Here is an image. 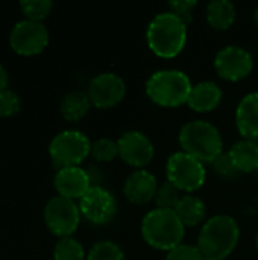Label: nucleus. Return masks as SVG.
I'll use <instances>...</instances> for the list:
<instances>
[{
  "mask_svg": "<svg viewBox=\"0 0 258 260\" xmlns=\"http://www.w3.org/2000/svg\"><path fill=\"white\" fill-rule=\"evenodd\" d=\"M192 87L190 78L184 72L176 69H163L152 73L146 81V94L160 107L175 108L187 104Z\"/></svg>",
  "mask_w": 258,
  "mask_h": 260,
  "instance_id": "5",
  "label": "nucleus"
},
{
  "mask_svg": "<svg viewBox=\"0 0 258 260\" xmlns=\"http://www.w3.org/2000/svg\"><path fill=\"white\" fill-rule=\"evenodd\" d=\"M213 171L217 177L224 178V180H234L240 175L239 169L236 168V165L233 163L231 157L228 155V152H224L220 154L213 163Z\"/></svg>",
  "mask_w": 258,
  "mask_h": 260,
  "instance_id": "27",
  "label": "nucleus"
},
{
  "mask_svg": "<svg viewBox=\"0 0 258 260\" xmlns=\"http://www.w3.org/2000/svg\"><path fill=\"white\" fill-rule=\"evenodd\" d=\"M85 171H87V174H88V177H90L91 187H93V186H100V183L103 181V172H102V169L91 165V166H88Z\"/></svg>",
  "mask_w": 258,
  "mask_h": 260,
  "instance_id": "31",
  "label": "nucleus"
},
{
  "mask_svg": "<svg viewBox=\"0 0 258 260\" xmlns=\"http://www.w3.org/2000/svg\"><path fill=\"white\" fill-rule=\"evenodd\" d=\"M117 146L119 157L129 166H134L137 169H144V166L149 165L155 155L152 140L144 133L137 129L123 133L117 140Z\"/></svg>",
  "mask_w": 258,
  "mask_h": 260,
  "instance_id": "13",
  "label": "nucleus"
},
{
  "mask_svg": "<svg viewBox=\"0 0 258 260\" xmlns=\"http://www.w3.org/2000/svg\"><path fill=\"white\" fill-rule=\"evenodd\" d=\"M87 94L91 105L97 108H111L123 101L126 94V84L117 73L103 72L90 81Z\"/></svg>",
  "mask_w": 258,
  "mask_h": 260,
  "instance_id": "12",
  "label": "nucleus"
},
{
  "mask_svg": "<svg viewBox=\"0 0 258 260\" xmlns=\"http://www.w3.org/2000/svg\"><path fill=\"white\" fill-rule=\"evenodd\" d=\"M228 155L231 157L240 174L258 172V146L254 140L243 139L236 142L230 148Z\"/></svg>",
  "mask_w": 258,
  "mask_h": 260,
  "instance_id": "18",
  "label": "nucleus"
},
{
  "mask_svg": "<svg viewBox=\"0 0 258 260\" xmlns=\"http://www.w3.org/2000/svg\"><path fill=\"white\" fill-rule=\"evenodd\" d=\"M214 69L225 81L237 82L249 76L254 69V58L246 49L231 44L217 52Z\"/></svg>",
  "mask_w": 258,
  "mask_h": 260,
  "instance_id": "11",
  "label": "nucleus"
},
{
  "mask_svg": "<svg viewBox=\"0 0 258 260\" xmlns=\"http://www.w3.org/2000/svg\"><path fill=\"white\" fill-rule=\"evenodd\" d=\"M81 210L79 206L61 195L50 198L44 207V222L50 233L59 238L71 236L79 227Z\"/></svg>",
  "mask_w": 258,
  "mask_h": 260,
  "instance_id": "8",
  "label": "nucleus"
},
{
  "mask_svg": "<svg viewBox=\"0 0 258 260\" xmlns=\"http://www.w3.org/2000/svg\"><path fill=\"white\" fill-rule=\"evenodd\" d=\"M254 142H255V145L258 146V137H257V139H254Z\"/></svg>",
  "mask_w": 258,
  "mask_h": 260,
  "instance_id": "35",
  "label": "nucleus"
},
{
  "mask_svg": "<svg viewBox=\"0 0 258 260\" xmlns=\"http://www.w3.org/2000/svg\"><path fill=\"white\" fill-rule=\"evenodd\" d=\"M236 125L239 133L249 140L258 137V91L246 94L237 105Z\"/></svg>",
  "mask_w": 258,
  "mask_h": 260,
  "instance_id": "17",
  "label": "nucleus"
},
{
  "mask_svg": "<svg viewBox=\"0 0 258 260\" xmlns=\"http://www.w3.org/2000/svg\"><path fill=\"white\" fill-rule=\"evenodd\" d=\"M240 241V227L230 215H214L207 219L198 236V248L205 260H225Z\"/></svg>",
  "mask_w": 258,
  "mask_h": 260,
  "instance_id": "1",
  "label": "nucleus"
},
{
  "mask_svg": "<svg viewBox=\"0 0 258 260\" xmlns=\"http://www.w3.org/2000/svg\"><path fill=\"white\" fill-rule=\"evenodd\" d=\"M181 190L172 184L170 181H164L158 186V190L155 193V204L158 209H169V210H175V207L178 206L179 200H181Z\"/></svg>",
  "mask_w": 258,
  "mask_h": 260,
  "instance_id": "24",
  "label": "nucleus"
},
{
  "mask_svg": "<svg viewBox=\"0 0 258 260\" xmlns=\"http://www.w3.org/2000/svg\"><path fill=\"white\" fill-rule=\"evenodd\" d=\"M49 155L53 166L58 169L79 166L88 155H91V142L78 129H65L52 139Z\"/></svg>",
  "mask_w": 258,
  "mask_h": 260,
  "instance_id": "6",
  "label": "nucleus"
},
{
  "mask_svg": "<svg viewBox=\"0 0 258 260\" xmlns=\"http://www.w3.org/2000/svg\"><path fill=\"white\" fill-rule=\"evenodd\" d=\"M175 212L186 227H196L205 222V218H207L205 203L199 197L192 195V193L181 197L178 206L175 207Z\"/></svg>",
  "mask_w": 258,
  "mask_h": 260,
  "instance_id": "19",
  "label": "nucleus"
},
{
  "mask_svg": "<svg viewBox=\"0 0 258 260\" xmlns=\"http://www.w3.org/2000/svg\"><path fill=\"white\" fill-rule=\"evenodd\" d=\"M91 155L99 163H108L113 161L119 155V146L117 142L108 137H102L91 143Z\"/></svg>",
  "mask_w": 258,
  "mask_h": 260,
  "instance_id": "25",
  "label": "nucleus"
},
{
  "mask_svg": "<svg viewBox=\"0 0 258 260\" xmlns=\"http://www.w3.org/2000/svg\"><path fill=\"white\" fill-rule=\"evenodd\" d=\"M11 49L23 56L41 53L49 44V30L41 21H18L9 34Z\"/></svg>",
  "mask_w": 258,
  "mask_h": 260,
  "instance_id": "9",
  "label": "nucleus"
},
{
  "mask_svg": "<svg viewBox=\"0 0 258 260\" xmlns=\"http://www.w3.org/2000/svg\"><path fill=\"white\" fill-rule=\"evenodd\" d=\"M158 186L160 184L154 174L146 169H135L123 183V195L129 203L143 206L155 198Z\"/></svg>",
  "mask_w": 258,
  "mask_h": 260,
  "instance_id": "14",
  "label": "nucleus"
},
{
  "mask_svg": "<svg viewBox=\"0 0 258 260\" xmlns=\"http://www.w3.org/2000/svg\"><path fill=\"white\" fill-rule=\"evenodd\" d=\"M20 8L26 15V20L41 21L50 14L53 3L50 0H23L20 2Z\"/></svg>",
  "mask_w": 258,
  "mask_h": 260,
  "instance_id": "26",
  "label": "nucleus"
},
{
  "mask_svg": "<svg viewBox=\"0 0 258 260\" xmlns=\"http://www.w3.org/2000/svg\"><path fill=\"white\" fill-rule=\"evenodd\" d=\"M196 5H198L196 0H172V2H169L170 12L178 15L186 24H189L192 21L193 8H196Z\"/></svg>",
  "mask_w": 258,
  "mask_h": 260,
  "instance_id": "30",
  "label": "nucleus"
},
{
  "mask_svg": "<svg viewBox=\"0 0 258 260\" xmlns=\"http://www.w3.org/2000/svg\"><path fill=\"white\" fill-rule=\"evenodd\" d=\"M21 108L20 96L12 90H5L0 93V117L15 116Z\"/></svg>",
  "mask_w": 258,
  "mask_h": 260,
  "instance_id": "28",
  "label": "nucleus"
},
{
  "mask_svg": "<svg viewBox=\"0 0 258 260\" xmlns=\"http://www.w3.org/2000/svg\"><path fill=\"white\" fill-rule=\"evenodd\" d=\"M90 107H91V102H90L87 91L71 90L62 98L61 105H59V111L65 120L78 122L87 116V113L90 111Z\"/></svg>",
  "mask_w": 258,
  "mask_h": 260,
  "instance_id": "20",
  "label": "nucleus"
},
{
  "mask_svg": "<svg viewBox=\"0 0 258 260\" xmlns=\"http://www.w3.org/2000/svg\"><path fill=\"white\" fill-rule=\"evenodd\" d=\"M179 145L184 152L199 161L213 163L224 154L220 131L207 120H190L179 131Z\"/></svg>",
  "mask_w": 258,
  "mask_h": 260,
  "instance_id": "4",
  "label": "nucleus"
},
{
  "mask_svg": "<svg viewBox=\"0 0 258 260\" xmlns=\"http://www.w3.org/2000/svg\"><path fill=\"white\" fill-rule=\"evenodd\" d=\"M254 21H255V24H257L258 27V5L255 6V9H254Z\"/></svg>",
  "mask_w": 258,
  "mask_h": 260,
  "instance_id": "33",
  "label": "nucleus"
},
{
  "mask_svg": "<svg viewBox=\"0 0 258 260\" xmlns=\"http://www.w3.org/2000/svg\"><path fill=\"white\" fill-rule=\"evenodd\" d=\"M87 260H126L123 250L113 241H100L91 247Z\"/></svg>",
  "mask_w": 258,
  "mask_h": 260,
  "instance_id": "23",
  "label": "nucleus"
},
{
  "mask_svg": "<svg viewBox=\"0 0 258 260\" xmlns=\"http://www.w3.org/2000/svg\"><path fill=\"white\" fill-rule=\"evenodd\" d=\"M6 87H8V73H6L5 67L0 64V93L8 90Z\"/></svg>",
  "mask_w": 258,
  "mask_h": 260,
  "instance_id": "32",
  "label": "nucleus"
},
{
  "mask_svg": "<svg viewBox=\"0 0 258 260\" xmlns=\"http://www.w3.org/2000/svg\"><path fill=\"white\" fill-rule=\"evenodd\" d=\"M55 260H85V250L75 238H59L53 250Z\"/></svg>",
  "mask_w": 258,
  "mask_h": 260,
  "instance_id": "22",
  "label": "nucleus"
},
{
  "mask_svg": "<svg viewBox=\"0 0 258 260\" xmlns=\"http://www.w3.org/2000/svg\"><path fill=\"white\" fill-rule=\"evenodd\" d=\"M146 40L157 56L175 58L186 47L187 24L170 11L160 12L148 24Z\"/></svg>",
  "mask_w": 258,
  "mask_h": 260,
  "instance_id": "2",
  "label": "nucleus"
},
{
  "mask_svg": "<svg viewBox=\"0 0 258 260\" xmlns=\"http://www.w3.org/2000/svg\"><path fill=\"white\" fill-rule=\"evenodd\" d=\"M167 181L175 184L181 192L193 193L199 190L207 178V171L202 161L187 152H175L166 163Z\"/></svg>",
  "mask_w": 258,
  "mask_h": 260,
  "instance_id": "7",
  "label": "nucleus"
},
{
  "mask_svg": "<svg viewBox=\"0 0 258 260\" xmlns=\"http://www.w3.org/2000/svg\"><path fill=\"white\" fill-rule=\"evenodd\" d=\"M141 236L149 247L169 253L182 244L186 225L175 210L155 207L141 221Z\"/></svg>",
  "mask_w": 258,
  "mask_h": 260,
  "instance_id": "3",
  "label": "nucleus"
},
{
  "mask_svg": "<svg viewBox=\"0 0 258 260\" xmlns=\"http://www.w3.org/2000/svg\"><path fill=\"white\" fill-rule=\"evenodd\" d=\"M207 21L213 29L225 30L236 21V6L230 0H213L207 5Z\"/></svg>",
  "mask_w": 258,
  "mask_h": 260,
  "instance_id": "21",
  "label": "nucleus"
},
{
  "mask_svg": "<svg viewBox=\"0 0 258 260\" xmlns=\"http://www.w3.org/2000/svg\"><path fill=\"white\" fill-rule=\"evenodd\" d=\"M166 260H205L198 245L181 244L179 247L173 248L167 253Z\"/></svg>",
  "mask_w": 258,
  "mask_h": 260,
  "instance_id": "29",
  "label": "nucleus"
},
{
  "mask_svg": "<svg viewBox=\"0 0 258 260\" xmlns=\"http://www.w3.org/2000/svg\"><path fill=\"white\" fill-rule=\"evenodd\" d=\"M222 96V88L216 82L201 81L192 87L187 105L196 113H208L220 105Z\"/></svg>",
  "mask_w": 258,
  "mask_h": 260,
  "instance_id": "16",
  "label": "nucleus"
},
{
  "mask_svg": "<svg viewBox=\"0 0 258 260\" xmlns=\"http://www.w3.org/2000/svg\"><path fill=\"white\" fill-rule=\"evenodd\" d=\"M81 215L94 225L111 222L117 213V201L114 195L102 186H93L79 200Z\"/></svg>",
  "mask_w": 258,
  "mask_h": 260,
  "instance_id": "10",
  "label": "nucleus"
},
{
  "mask_svg": "<svg viewBox=\"0 0 258 260\" xmlns=\"http://www.w3.org/2000/svg\"><path fill=\"white\" fill-rule=\"evenodd\" d=\"M255 245H257V248H258V233H257V238H255Z\"/></svg>",
  "mask_w": 258,
  "mask_h": 260,
  "instance_id": "34",
  "label": "nucleus"
},
{
  "mask_svg": "<svg viewBox=\"0 0 258 260\" xmlns=\"http://www.w3.org/2000/svg\"><path fill=\"white\" fill-rule=\"evenodd\" d=\"M53 184L58 195L70 198L73 201L81 200L91 189V181L87 171L79 166L58 169Z\"/></svg>",
  "mask_w": 258,
  "mask_h": 260,
  "instance_id": "15",
  "label": "nucleus"
},
{
  "mask_svg": "<svg viewBox=\"0 0 258 260\" xmlns=\"http://www.w3.org/2000/svg\"><path fill=\"white\" fill-rule=\"evenodd\" d=\"M257 174H258V172H257Z\"/></svg>",
  "mask_w": 258,
  "mask_h": 260,
  "instance_id": "36",
  "label": "nucleus"
}]
</instances>
